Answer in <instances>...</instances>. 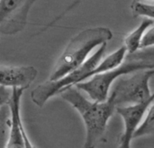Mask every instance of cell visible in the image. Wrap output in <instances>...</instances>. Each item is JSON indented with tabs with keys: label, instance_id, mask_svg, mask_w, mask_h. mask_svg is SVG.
I'll list each match as a JSON object with an SVG mask.
<instances>
[{
	"label": "cell",
	"instance_id": "obj_1",
	"mask_svg": "<svg viewBox=\"0 0 154 148\" xmlns=\"http://www.w3.org/2000/svg\"><path fill=\"white\" fill-rule=\"evenodd\" d=\"M61 98L78 111L86 128L83 148H96L104 140L109 120L116 111V104L111 95L105 102H98L87 99L75 86L60 93Z\"/></svg>",
	"mask_w": 154,
	"mask_h": 148
},
{
	"label": "cell",
	"instance_id": "obj_2",
	"mask_svg": "<svg viewBox=\"0 0 154 148\" xmlns=\"http://www.w3.org/2000/svg\"><path fill=\"white\" fill-rule=\"evenodd\" d=\"M113 38L112 31L106 27L83 30L70 39L62 54L58 58L49 81H56L79 67L91 51Z\"/></svg>",
	"mask_w": 154,
	"mask_h": 148
},
{
	"label": "cell",
	"instance_id": "obj_3",
	"mask_svg": "<svg viewBox=\"0 0 154 148\" xmlns=\"http://www.w3.org/2000/svg\"><path fill=\"white\" fill-rule=\"evenodd\" d=\"M106 43H104L77 69L73 70L59 80H48L47 82L38 85L31 93V99L32 102L38 107H43L47 101L52 96L60 94L61 91L69 87L75 86L76 84L89 79L91 72L101 62V59L106 52Z\"/></svg>",
	"mask_w": 154,
	"mask_h": 148
},
{
	"label": "cell",
	"instance_id": "obj_4",
	"mask_svg": "<svg viewBox=\"0 0 154 148\" xmlns=\"http://www.w3.org/2000/svg\"><path fill=\"white\" fill-rule=\"evenodd\" d=\"M154 76V68L140 70L130 76H121L110 94L116 107L136 105L154 99L150 80Z\"/></svg>",
	"mask_w": 154,
	"mask_h": 148
},
{
	"label": "cell",
	"instance_id": "obj_5",
	"mask_svg": "<svg viewBox=\"0 0 154 148\" xmlns=\"http://www.w3.org/2000/svg\"><path fill=\"white\" fill-rule=\"evenodd\" d=\"M154 68V64L145 61H129L120 67L96 75L82 83L75 85L78 90L85 92L91 101L102 102L108 99L112 84L121 76L133 74L134 72Z\"/></svg>",
	"mask_w": 154,
	"mask_h": 148
},
{
	"label": "cell",
	"instance_id": "obj_6",
	"mask_svg": "<svg viewBox=\"0 0 154 148\" xmlns=\"http://www.w3.org/2000/svg\"><path fill=\"white\" fill-rule=\"evenodd\" d=\"M38 0H0V33L14 35L22 31L32 5Z\"/></svg>",
	"mask_w": 154,
	"mask_h": 148
},
{
	"label": "cell",
	"instance_id": "obj_7",
	"mask_svg": "<svg viewBox=\"0 0 154 148\" xmlns=\"http://www.w3.org/2000/svg\"><path fill=\"white\" fill-rule=\"evenodd\" d=\"M153 102L154 99H152L144 103L116 108V112L124 121V131L119 138L118 148H132L134 135L142 123L148 108Z\"/></svg>",
	"mask_w": 154,
	"mask_h": 148
},
{
	"label": "cell",
	"instance_id": "obj_8",
	"mask_svg": "<svg viewBox=\"0 0 154 148\" xmlns=\"http://www.w3.org/2000/svg\"><path fill=\"white\" fill-rule=\"evenodd\" d=\"M24 89L12 88L8 107L11 114V125L5 148H24L23 122L21 119V98Z\"/></svg>",
	"mask_w": 154,
	"mask_h": 148
},
{
	"label": "cell",
	"instance_id": "obj_9",
	"mask_svg": "<svg viewBox=\"0 0 154 148\" xmlns=\"http://www.w3.org/2000/svg\"><path fill=\"white\" fill-rule=\"evenodd\" d=\"M38 71L32 66H1L0 86L26 90L37 76Z\"/></svg>",
	"mask_w": 154,
	"mask_h": 148
},
{
	"label": "cell",
	"instance_id": "obj_10",
	"mask_svg": "<svg viewBox=\"0 0 154 148\" xmlns=\"http://www.w3.org/2000/svg\"><path fill=\"white\" fill-rule=\"evenodd\" d=\"M154 24V20L150 18H144L141 24L131 33H129L125 39V48L129 54L135 53L140 49V44L145 31Z\"/></svg>",
	"mask_w": 154,
	"mask_h": 148
},
{
	"label": "cell",
	"instance_id": "obj_11",
	"mask_svg": "<svg viewBox=\"0 0 154 148\" xmlns=\"http://www.w3.org/2000/svg\"><path fill=\"white\" fill-rule=\"evenodd\" d=\"M154 135V102L148 108L142 123L134 135V139Z\"/></svg>",
	"mask_w": 154,
	"mask_h": 148
},
{
	"label": "cell",
	"instance_id": "obj_12",
	"mask_svg": "<svg viewBox=\"0 0 154 148\" xmlns=\"http://www.w3.org/2000/svg\"><path fill=\"white\" fill-rule=\"evenodd\" d=\"M11 119H8V109L5 105L0 107V148H5Z\"/></svg>",
	"mask_w": 154,
	"mask_h": 148
},
{
	"label": "cell",
	"instance_id": "obj_13",
	"mask_svg": "<svg viewBox=\"0 0 154 148\" xmlns=\"http://www.w3.org/2000/svg\"><path fill=\"white\" fill-rule=\"evenodd\" d=\"M132 9L135 16H145L154 20V4L143 2H133Z\"/></svg>",
	"mask_w": 154,
	"mask_h": 148
},
{
	"label": "cell",
	"instance_id": "obj_14",
	"mask_svg": "<svg viewBox=\"0 0 154 148\" xmlns=\"http://www.w3.org/2000/svg\"><path fill=\"white\" fill-rule=\"evenodd\" d=\"M154 46V26L149 28L141 41L140 44V49H146V48H150V47H153Z\"/></svg>",
	"mask_w": 154,
	"mask_h": 148
},
{
	"label": "cell",
	"instance_id": "obj_15",
	"mask_svg": "<svg viewBox=\"0 0 154 148\" xmlns=\"http://www.w3.org/2000/svg\"><path fill=\"white\" fill-rule=\"evenodd\" d=\"M11 98V93L6 89V87L0 86V107L3 105H6Z\"/></svg>",
	"mask_w": 154,
	"mask_h": 148
},
{
	"label": "cell",
	"instance_id": "obj_16",
	"mask_svg": "<svg viewBox=\"0 0 154 148\" xmlns=\"http://www.w3.org/2000/svg\"><path fill=\"white\" fill-rule=\"evenodd\" d=\"M23 140H24V148H35L34 146L32 144L31 140L29 139L24 128L23 129Z\"/></svg>",
	"mask_w": 154,
	"mask_h": 148
},
{
	"label": "cell",
	"instance_id": "obj_17",
	"mask_svg": "<svg viewBox=\"0 0 154 148\" xmlns=\"http://www.w3.org/2000/svg\"><path fill=\"white\" fill-rule=\"evenodd\" d=\"M144 0H134V2H143Z\"/></svg>",
	"mask_w": 154,
	"mask_h": 148
}]
</instances>
